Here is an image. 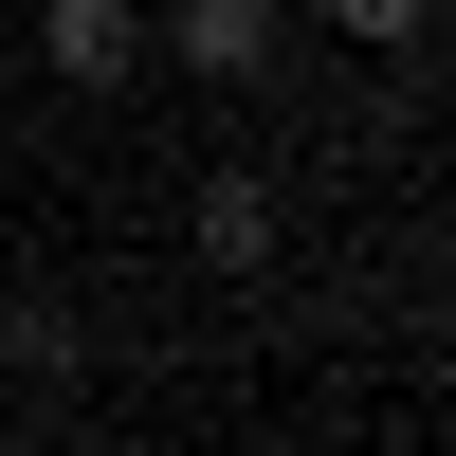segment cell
Segmentation results:
<instances>
[{"label": "cell", "mask_w": 456, "mask_h": 456, "mask_svg": "<svg viewBox=\"0 0 456 456\" xmlns=\"http://www.w3.org/2000/svg\"><path fill=\"white\" fill-rule=\"evenodd\" d=\"M183 238H201V274H274V183H256V165H219Z\"/></svg>", "instance_id": "3957f363"}, {"label": "cell", "mask_w": 456, "mask_h": 456, "mask_svg": "<svg viewBox=\"0 0 456 456\" xmlns=\"http://www.w3.org/2000/svg\"><path fill=\"white\" fill-rule=\"evenodd\" d=\"M329 37H365V55H402V37H438V0H311Z\"/></svg>", "instance_id": "5b68a950"}, {"label": "cell", "mask_w": 456, "mask_h": 456, "mask_svg": "<svg viewBox=\"0 0 456 456\" xmlns=\"http://www.w3.org/2000/svg\"><path fill=\"white\" fill-rule=\"evenodd\" d=\"M37 55H55V92H128L146 73V0H37Z\"/></svg>", "instance_id": "7a4b0ae2"}, {"label": "cell", "mask_w": 456, "mask_h": 456, "mask_svg": "<svg viewBox=\"0 0 456 456\" xmlns=\"http://www.w3.org/2000/svg\"><path fill=\"white\" fill-rule=\"evenodd\" d=\"M0 365H19V384H92V329H73L55 292H19V311H0Z\"/></svg>", "instance_id": "277c9868"}, {"label": "cell", "mask_w": 456, "mask_h": 456, "mask_svg": "<svg viewBox=\"0 0 456 456\" xmlns=\"http://www.w3.org/2000/svg\"><path fill=\"white\" fill-rule=\"evenodd\" d=\"M146 55H183L201 92H256L292 55V0H146Z\"/></svg>", "instance_id": "6da1fadb"}]
</instances>
